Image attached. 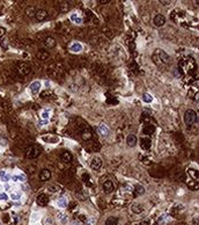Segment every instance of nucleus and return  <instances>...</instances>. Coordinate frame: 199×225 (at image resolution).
<instances>
[{
    "label": "nucleus",
    "mask_w": 199,
    "mask_h": 225,
    "mask_svg": "<svg viewBox=\"0 0 199 225\" xmlns=\"http://www.w3.org/2000/svg\"><path fill=\"white\" fill-rule=\"evenodd\" d=\"M169 55L162 49H156L153 52V55H152V60L155 63V65L159 66V68L166 66L169 63Z\"/></svg>",
    "instance_id": "obj_1"
},
{
    "label": "nucleus",
    "mask_w": 199,
    "mask_h": 225,
    "mask_svg": "<svg viewBox=\"0 0 199 225\" xmlns=\"http://www.w3.org/2000/svg\"><path fill=\"white\" fill-rule=\"evenodd\" d=\"M196 121L198 122V116L196 112L193 109H188L184 112V123L186 124V127H191L196 123Z\"/></svg>",
    "instance_id": "obj_2"
},
{
    "label": "nucleus",
    "mask_w": 199,
    "mask_h": 225,
    "mask_svg": "<svg viewBox=\"0 0 199 225\" xmlns=\"http://www.w3.org/2000/svg\"><path fill=\"white\" fill-rule=\"evenodd\" d=\"M41 154V147L37 145H31L26 150V158L27 159H35Z\"/></svg>",
    "instance_id": "obj_3"
},
{
    "label": "nucleus",
    "mask_w": 199,
    "mask_h": 225,
    "mask_svg": "<svg viewBox=\"0 0 199 225\" xmlns=\"http://www.w3.org/2000/svg\"><path fill=\"white\" fill-rule=\"evenodd\" d=\"M16 70H17L19 74L27 75L30 73L31 68H30V65L28 64V63H26V62H20V63L16 64Z\"/></svg>",
    "instance_id": "obj_4"
},
{
    "label": "nucleus",
    "mask_w": 199,
    "mask_h": 225,
    "mask_svg": "<svg viewBox=\"0 0 199 225\" xmlns=\"http://www.w3.org/2000/svg\"><path fill=\"white\" fill-rule=\"evenodd\" d=\"M42 90V83L39 80H35L33 83H30L29 85V92L33 95H37Z\"/></svg>",
    "instance_id": "obj_5"
},
{
    "label": "nucleus",
    "mask_w": 199,
    "mask_h": 225,
    "mask_svg": "<svg viewBox=\"0 0 199 225\" xmlns=\"http://www.w3.org/2000/svg\"><path fill=\"white\" fill-rule=\"evenodd\" d=\"M166 21H167V19H166V16L163 14H156L154 16V19H153V23H154V26H156V27H163L164 24H166Z\"/></svg>",
    "instance_id": "obj_6"
},
{
    "label": "nucleus",
    "mask_w": 199,
    "mask_h": 225,
    "mask_svg": "<svg viewBox=\"0 0 199 225\" xmlns=\"http://www.w3.org/2000/svg\"><path fill=\"white\" fill-rule=\"evenodd\" d=\"M102 167V159L100 157H94L92 160H90V168L94 170V171H98L100 168Z\"/></svg>",
    "instance_id": "obj_7"
},
{
    "label": "nucleus",
    "mask_w": 199,
    "mask_h": 225,
    "mask_svg": "<svg viewBox=\"0 0 199 225\" xmlns=\"http://www.w3.org/2000/svg\"><path fill=\"white\" fill-rule=\"evenodd\" d=\"M102 189L105 194H111L115 190V183L110 180L104 181V183L102 185Z\"/></svg>",
    "instance_id": "obj_8"
},
{
    "label": "nucleus",
    "mask_w": 199,
    "mask_h": 225,
    "mask_svg": "<svg viewBox=\"0 0 199 225\" xmlns=\"http://www.w3.org/2000/svg\"><path fill=\"white\" fill-rule=\"evenodd\" d=\"M152 146V141L149 137H142L140 138V147L142 150L148 151Z\"/></svg>",
    "instance_id": "obj_9"
},
{
    "label": "nucleus",
    "mask_w": 199,
    "mask_h": 225,
    "mask_svg": "<svg viewBox=\"0 0 199 225\" xmlns=\"http://www.w3.org/2000/svg\"><path fill=\"white\" fill-rule=\"evenodd\" d=\"M36 203L39 207H45L49 203V197H48V195H45V194H39L36 198Z\"/></svg>",
    "instance_id": "obj_10"
},
{
    "label": "nucleus",
    "mask_w": 199,
    "mask_h": 225,
    "mask_svg": "<svg viewBox=\"0 0 199 225\" xmlns=\"http://www.w3.org/2000/svg\"><path fill=\"white\" fill-rule=\"evenodd\" d=\"M97 131H98V134L102 136V137H104V138H105V137H108V136H109V134H110V130H109V128L107 127L105 124H103V123L98 125V129H97Z\"/></svg>",
    "instance_id": "obj_11"
},
{
    "label": "nucleus",
    "mask_w": 199,
    "mask_h": 225,
    "mask_svg": "<svg viewBox=\"0 0 199 225\" xmlns=\"http://www.w3.org/2000/svg\"><path fill=\"white\" fill-rule=\"evenodd\" d=\"M9 180H12V175L9 174V172L5 171V170H1L0 171V181L4 182V183H7Z\"/></svg>",
    "instance_id": "obj_12"
},
{
    "label": "nucleus",
    "mask_w": 199,
    "mask_h": 225,
    "mask_svg": "<svg viewBox=\"0 0 199 225\" xmlns=\"http://www.w3.org/2000/svg\"><path fill=\"white\" fill-rule=\"evenodd\" d=\"M126 143H127V145H129L130 147H134V146L137 145V143H138V138H137V136L130 134V135L126 137Z\"/></svg>",
    "instance_id": "obj_13"
},
{
    "label": "nucleus",
    "mask_w": 199,
    "mask_h": 225,
    "mask_svg": "<svg viewBox=\"0 0 199 225\" xmlns=\"http://www.w3.org/2000/svg\"><path fill=\"white\" fill-rule=\"evenodd\" d=\"M42 141H44L45 143H51V144H56V143H59V137L53 135H46L42 137Z\"/></svg>",
    "instance_id": "obj_14"
},
{
    "label": "nucleus",
    "mask_w": 199,
    "mask_h": 225,
    "mask_svg": "<svg viewBox=\"0 0 199 225\" xmlns=\"http://www.w3.org/2000/svg\"><path fill=\"white\" fill-rule=\"evenodd\" d=\"M46 16H48V12L45 9H37L35 13V17L37 21H43L46 19Z\"/></svg>",
    "instance_id": "obj_15"
},
{
    "label": "nucleus",
    "mask_w": 199,
    "mask_h": 225,
    "mask_svg": "<svg viewBox=\"0 0 199 225\" xmlns=\"http://www.w3.org/2000/svg\"><path fill=\"white\" fill-rule=\"evenodd\" d=\"M82 44L80 43V42H73L72 44L70 45V50L72 51V52L74 53H79V52H81L82 51Z\"/></svg>",
    "instance_id": "obj_16"
},
{
    "label": "nucleus",
    "mask_w": 199,
    "mask_h": 225,
    "mask_svg": "<svg viewBox=\"0 0 199 225\" xmlns=\"http://www.w3.org/2000/svg\"><path fill=\"white\" fill-rule=\"evenodd\" d=\"M36 56L37 58L39 60H42V62H46V60H49V58H50V53L48 52L46 50H39L36 53Z\"/></svg>",
    "instance_id": "obj_17"
},
{
    "label": "nucleus",
    "mask_w": 199,
    "mask_h": 225,
    "mask_svg": "<svg viewBox=\"0 0 199 225\" xmlns=\"http://www.w3.org/2000/svg\"><path fill=\"white\" fill-rule=\"evenodd\" d=\"M50 178H51V172L49 170L44 168L41 171V173H39V180L41 181H48Z\"/></svg>",
    "instance_id": "obj_18"
},
{
    "label": "nucleus",
    "mask_w": 199,
    "mask_h": 225,
    "mask_svg": "<svg viewBox=\"0 0 199 225\" xmlns=\"http://www.w3.org/2000/svg\"><path fill=\"white\" fill-rule=\"evenodd\" d=\"M12 180L14 181V182H26L27 181V176L23 173H19V174L12 175Z\"/></svg>",
    "instance_id": "obj_19"
},
{
    "label": "nucleus",
    "mask_w": 199,
    "mask_h": 225,
    "mask_svg": "<svg viewBox=\"0 0 199 225\" xmlns=\"http://www.w3.org/2000/svg\"><path fill=\"white\" fill-rule=\"evenodd\" d=\"M57 220L61 225H65L67 223V215L64 211H60V212L57 214Z\"/></svg>",
    "instance_id": "obj_20"
},
{
    "label": "nucleus",
    "mask_w": 199,
    "mask_h": 225,
    "mask_svg": "<svg viewBox=\"0 0 199 225\" xmlns=\"http://www.w3.org/2000/svg\"><path fill=\"white\" fill-rule=\"evenodd\" d=\"M60 158H61V160H63L64 163H70V161H72L73 156H72V153H71V152H68V151H64V152L61 153Z\"/></svg>",
    "instance_id": "obj_21"
},
{
    "label": "nucleus",
    "mask_w": 199,
    "mask_h": 225,
    "mask_svg": "<svg viewBox=\"0 0 199 225\" xmlns=\"http://www.w3.org/2000/svg\"><path fill=\"white\" fill-rule=\"evenodd\" d=\"M67 203H68V200H67L66 196H61V197H59L58 200H57V205H58L59 208H66L67 207Z\"/></svg>",
    "instance_id": "obj_22"
},
{
    "label": "nucleus",
    "mask_w": 199,
    "mask_h": 225,
    "mask_svg": "<svg viewBox=\"0 0 199 225\" xmlns=\"http://www.w3.org/2000/svg\"><path fill=\"white\" fill-rule=\"evenodd\" d=\"M44 45L46 48L51 49V48H53V46L56 45V40L53 37H51V36H48V37L44 40Z\"/></svg>",
    "instance_id": "obj_23"
},
{
    "label": "nucleus",
    "mask_w": 199,
    "mask_h": 225,
    "mask_svg": "<svg viewBox=\"0 0 199 225\" xmlns=\"http://www.w3.org/2000/svg\"><path fill=\"white\" fill-rule=\"evenodd\" d=\"M70 19H71V21L73 23H75V24H81L82 23V17L79 14H76V13H72L71 16H70Z\"/></svg>",
    "instance_id": "obj_24"
},
{
    "label": "nucleus",
    "mask_w": 199,
    "mask_h": 225,
    "mask_svg": "<svg viewBox=\"0 0 199 225\" xmlns=\"http://www.w3.org/2000/svg\"><path fill=\"white\" fill-rule=\"evenodd\" d=\"M131 210L134 214H141L144 211V207H142V204H140V203H134V204H132V207H131Z\"/></svg>",
    "instance_id": "obj_25"
},
{
    "label": "nucleus",
    "mask_w": 199,
    "mask_h": 225,
    "mask_svg": "<svg viewBox=\"0 0 199 225\" xmlns=\"http://www.w3.org/2000/svg\"><path fill=\"white\" fill-rule=\"evenodd\" d=\"M133 194L134 196H140V195H144L145 194V188L140 186V185H137L135 188H133Z\"/></svg>",
    "instance_id": "obj_26"
},
{
    "label": "nucleus",
    "mask_w": 199,
    "mask_h": 225,
    "mask_svg": "<svg viewBox=\"0 0 199 225\" xmlns=\"http://www.w3.org/2000/svg\"><path fill=\"white\" fill-rule=\"evenodd\" d=\"M9 198H12V201H20L22 198V193L21 192H12Z\"/></svg>",
    "instance_id": "obj_27"
},
{
    "label": "nucleus",
    "mask_w": 199,
    "mask_h": 225,
    "mask_svg": "<svg viewBox=\"0 0 199 225\" xmlns=\"http://www.w3.org/2000/svg\"><path fill=\"white\" fill-rule=\"evenodd\" d=\"M154 130H155L154 125H151V124H147V125H145V127L142 128V132L145 135H152L154 132Z\"/></svg>",
    "instance_id": "obj_28"
},
{
    "label": "nucleus",
    "mask_w": 199,
    "mask_h": 225,
    "mask_svg": "<svg viewBox=\"0 0 199 225\" xmlns=\"http://www.w3.org/2000/svg\"><path fill=\"white\" fill-rule=\"evenodd\" d=\"M118 224V218L111 216L105 220V225H117Z\"/></svg>",
    "instance_id": "obj_29"
},
{
    "label": "nucleus",
    "mask_w": 199,
    "mask_h": 225,
    "mask_svg": "<svg viewBox=\"0 0 199 225\" xmlns=\"http://www.w3.org/2000/svg\"><path fill=\"white\" fill-rule=\"evenodd\" d=\"M50 116H51V110H49V109H45V110H43V112H41V117L44 121L49 120Z\"/></svg>",
    "instance_id": "obj_30"
},
{
    "label": "nucleus",
    "mask_w": 199,
    "mask_h": 225,
    "mask_svg": "<svg viewBox=\"0 0 199 225\" xmlns=\"http://www.w3.org/2000/svg\"><path fill=\"white\" fill-rule=\"evenodd\" d=\"M142 101L146 102V103H151V102L153 101V97H152L149 93H145V94L142 95Z\"/></svg>",
    "instance_id": "obj_31"
},
{
    "label": "nucleus",
    "mask_w": 199,
    "mask_h": 225,
    "mask_svg": "<svg viewBox=\"0 0 199 225\" xmlns=\"http://www.w3.org/2000/svg\"><path fill=\"white\" fill-rule=\"evenodd\" d=\"M35 11V8L33 7H28L27 9H26V14H27V16H29V17H33V16H35V13L36 12H34Z\"/></svg>",
    "instance_id": "obj_32"
},
{
    "label": "nucleus",
    "mask_w": 199,
    "mask_h": 225,
    "mask_svg": "<svg viewBox=\"0 0 199 225\" xmlns=\"http://www.w3.org/2000/svg\"><path fill=\"white\" fill-rule=\"evenodd\" d=\"M8 144V139L5 136L0 135V146H6Z\"/></svg>",
    "instance_id": "obj_33"
},
{
    "label": "nucleus",
    "mask_w": 199,
    "mask_h": 225,
    "mask_svg": "<svg viewBox=\"0 0 199 225\" xmlns=\"http://www.w3.org/2000/svg\"><path fill=\"white\" fill-rule=\"evenodd\" d=\"M82 139H85V141H88L89 138H92V132H89V131H82Z\"/></svg>",
    "instance_id": "obj_34"
},
{
    "label": "nucleus",
    "mask_w": 199,
    "mask_h": 225,
    "mask_svg": "<svg viewBox=\"0 0 199 225\" xmlns=\"http://www.w3.org/2000/svg\"><path fill=\"white\" fill-rule=\"evenodd\" d=\"M9 196L5 193V192H0V201H7Z\"/></svg>",
    "instance_id": "obj_35"
},
{
    "label": "nucleus",
    "mask_w": 199,
    "mask_h": 225,
    "mask_svg": "<svg viewBox=\"0 0 199 225\" xmlns=\"http://www.w3.org/2000/svg\"><path fill=\"white\" fill-rule=\"evenodd\" d=\"M166 219H167V215H161L160 216V218H159V220H157V223H159V225H162L164 222H166Z\"/></svg>",
    "instance_id": "obj_36"
},
{
    "label": "nucleus",
    "mask_w": 199,
    "mask_h": 225,
    "mask_svg": "<svg viewBox=\"0 0 199 225\" xmlns=\"http://www.w3.org/2000/svg\"><path fill=\"white\" fill-rule=\"evenodd\" d=\"M0 44L2 45L4 48H7V45H8V41H7V38L1 37V40H0Z\"/></svg>",
    "instance_id": "obj_37"
},
{
    "label": "nucleus",
    "mask_w": 199,
    "mask_h": 225,
    "mask_svg": "<svg viewBox=\"0 0 199 225\" xmlns=\"http://www.w3.org/2000/svg\"><path fill=\"white\" fill-rule=\"evenodd\" d=\"M96 222L95 218H89V219H87L86 220V225H94Z\"/></svg>",
    "instance_id": "obj_38"
},
{
    "label": "nucleus",
    "mask_w": 199,
    "mask_h": 225,
    "mask_svg": "<svg viewBox=\"0 0 199 225\" xmlns=\"http://www.w3.org/2000/svg\"><path fill=\"white\" fill-rule=\"evenodd\" d=\"M5 34H6V28H5V27H2V26H0V38L4 37V36H5Z\"/></svg>",
    "instance_id": "obj_39"
},
{
    "label": "nucleus",
    "mask_w": 199,
    "mask_h": 225,
    "mask_svg": "<svg viewBox=\"0 0 199 225\" xmlns=\"http://www.w3.org/2000/svg\"><path fill=\"white\" fill-rule=\"evenodd\" d=\"M189 172H190L192 175H193V179H194V180H196V179H198V172H196V171H192V170H190Z\"/></svg>",
    "instance_id": "obj_40"
},
{
    "label": "nucleus",
    "mask_w": 199,
    "mask_h": 225,
    "mask_svg": "<svg viewBox=\"0 0 199 225\" xmlns=\"http://www.w3.org/2000/svg\"><path fill=\"white\" fill-rule=\"evenodd\" d=\"M49 190H50V192H52V193H54V192H58L59 187H56V186H51V187H49Z\"/></svg>",
    "instance_id": "obj_41"
},
{
    "label": "nucleus",
    "mask_w": 199,
    "mask_h": 225,
    "mask_svg": "<svg viewBox=\"0 0 199 225\" xmlns=\"http://www.w3.org/2000/svg\"><path fill=\"white\" fill-rule=\"evenodd\" d=\"M140 225H151V220H144V222H141Z\"/></svg>",
    "instance_id": "obj_42"
},
{
    "label": "nucleus",
    "mask_w": 199,
    "mask_h": 225,
    "mask_svg": "<svg viewBox=\"0 0 199 225\" xmlns=\"http://www.w3.org/2000/svg\"><path fill=\"white\" fill-rule=\"evenodd\" d=\"M162 2V5H164V6H167V5H170L169 1H161Z\"/></svg>",
    "instance_id": "obj_43"
},
{
    "label": "nucleus",
    "mask_w": 199,
    "mask_h": 225,
    "mask_svg": "<svg viewBox=\"0 0 199 225\" xmlns=\"http://www.w3.org/2000/svg\"><path fill=\"white\" fill-rule=\"evenodd\" d=\"M71 225H80V223H79V222H76V220H74V222H72V223H71Z\"/></svg>",
    "instance_id": "obj_44"
},
{
    "label": "nucleus",
    "mask_w": 199,
    "mask_h": 225,
    "mask_svg": "<svg viewBox=\"0 0 199 225\" xmlns=\"http://www.w3.org/2000/svg\"><path fill=\"white\" fill-rule=\"evenodd\" d=\"M5 189H6V190H9V189H11V187H9L8 185H6V186H5Z\"/></svg>",
    "instance_id": "obj_45"
},
{
    "label": "nucleus",
    "mask_w": 199,
    "mask_h": 225,
    "mask_svg": "<svg viewBox=\"0 0 199 225\" xmlns=\"http://www.w3.org/2000/svg\"><path fill=\"white\" fill-rule=\"evenodd\" d=\"M0 225H1V222H0Z\"/></svg>",
    "instance_id": "obj_46"
},
{
    "label": "nucleus",
    "mask_w": 199,
    "mask_h": 225,
    "mask_svg": "<svg viewBox=\"0 0 199 225\" xmlns=\"http://www.w3.org/2000/svg\"><path fill=\"white\" fill-rule=\"evenodd\" d=\"M36 225H39V224H36Z\"/></svg>",
    "instance_id": "obj_47"
}]
</instances>
